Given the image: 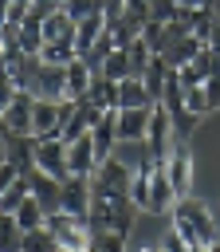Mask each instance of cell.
I'll use <instances>...</instances> for the list:
<instances>
[{
    "instance_id": "9c48e42d",
    "label": "cell",
    "mask_w": 220,
    "mask_h": 252,
    "mask_svg": "<svg viewBox=\"0 0 220 252\" xmlns=\"http://www.w3.org/2000/svg\"><path fill=\"white\" fill-rule=\"evenodd\" d=\"M173 201H177V193H173V181H169V165L153 161V169H149V213L165 217V213L177 209Z\"/></svg>"
},
{
    "instance_id": "277c9868",
    "label": "cell",
    "mask_w": 220,
    "mask_h": 252,
    "mask_svg": "<svg viewBox=\"0 0 220 252\" xmlns=\"http://www.w3.org/2000/svg\"><path fill=\"white\" fill-rule=\"evenodd\" d=\"M173 142H177V134H173V118H169V110H165L161 102H153L149 138H145V146H149V158H153V161H169V154H173Z\"/></svg>"
},
{
    "instance_id": "d6a6232c",
    "label": "cell",
    "mask_w": 220,
    "mask_h": 252,
    "mask_svg": "<svg viewBox=\"0 0 220 252\" xmlns=\"http://www.w3.org/2000/svg\"><path fill=\"white\" fill-rule=\"evenodd\" d=\"M153 252H165V248H153Z\"/></svg>"
},
{
    "instance_id": "8fae6325",
    "label": "cell",
    "mask_w": 220,
    "mask_h": 252,
    "mask_svg": "<svg viewBox=\"0 0 220 252\" xmlns=\"http://www.w3.org/2000/svg\"><path fill=\"white\" fill-rule=\"evenodd\" d=\"M28 181H31V197L43 205V213H47V217L63 213V181H55V177H51V173H43V169H31V173H28Z\"/></svg>"
},
{
    "instance_id": "f546056e",
    "label": "cell",
    "mask_w": 220,
    "mask_h": 252,
    "mask_svg": "<svg viewBox=\"0 0 220 252\" xmlns=\"http://www.w3.org/2000/svg\"><path fill=\"white\" fill-rule=\"evenodd\" d=\"M28 12H31V4H24V0H16V4H8V8H4V24H12V28H24V20H28Z\"/></svg>"
},
{
    "instance_id": "603a6c76",
    "label": "cell",
    "mask_w": 220,
    "mask_h": 252,
    "mask_svg": "<svg viewBox=\"0 0 220 252\" xmlns=\"http://www.w3.org/2000/svg\"><path fill=\"white\" fill-rule=\"evenodd\" d=\"M126 59H130V79H145V71L153 63V51L145 47V39H134L126 47Z\"/></svg>"
},
{
    "instance_id": "ffe728a7",
    "label": "cell",
    "mask_w": 220,
    "mask_h": 252,
    "mask_svg": "<svg viewBox=\"0 0 220 252\" xmlns=\"http://www.w3.org/2000/svg\"><path fill=\"white\" fill-rule=\"evenodd\" d=\"M149 169H153V158L145 154V158H141V169L134 173V185H130V201H134L141 213H149Z\"/></svg>"
},
{
    "instance_id": "9a60e30c",
    "label": "cell",
    "mask_w": 220,
    "mask_h": 252,
    "mask_svg": "<svg viewBox=\"0 0 220 252\" xmlns=\"http://www.w3.org/2000/svg\"><path fill=\"white\" fill-rule=\"evenodd\" d=\"M149 118H153V106L118 110V142H145L149 138Z\"/></svg>"
},
{
    "instance_id": "4316f807",
    "label": "cell",
    "mask_w": 220,
    "mask_h": 252,
    "mask_svg": "<svg viewBox=\"0 0 220 252\" xmlns=\"http://www.w3.org/2000/svg\"><path fill=\"white\" fill-rule=\"evenodd\" d=\"M102 75H106L110 83H126V79H130V59H126V51H114V55L106 59Z\"/></svg>"
},
{
    "instance_id": "2e32d148",
    "label": "cell",
    "mask_w": 220,
    "mask_h": 252,
    "mask_svg": "<svg viewBox=\"0 0 220 252\" xmlns=\"http://www.w3.org/2000/svg\"><path fill=\"white\" fill-rule=\"evenodd\" d=\"M177 79H181V87H204V83L212 79V51L204 47L189 67H181V71H177Z\"/></svg>"
},
{
    "instance_id": "30bf717a",
    "label": "cell",
    "mask_w": 220,
    "mask_h": 252,
    "mask_svg": "<svg viewBox=\"0 0 220 252\" xmlns=\"http://www.w3.org/2000/svg\"><path fill=\"white\" fill-rule=\"evenodd\" d=\"M4 130L12 134H24V138H35V98L31 94H16L12 106H4Z\"/></svg>"
},
{
    "instance_id": "e0dca14e",
    "label": "cell",
    "mask_w": 220,
    "mask_h": 252,
    "mask_svg": "<svg viewBox=\"0 0 220 252\" xmlns=\"http://www.w3.org/2000/svg\"><path fill=\"white\" fill-rule=\"evenodd\" d=\"M141 106H153L145 83H141V79H126V83H118V110H141Z\"/></svg>"
},
{
    "instance_id": "83f0119b",
    "label": "cell",
    "mask_w": 220,
    "mask_h": 252,
    "mask_svg": "<svg viewBox=\"0 0 220 252\" xmlns=\"http://www.w3.org/2000/svg\"><path fill=\"white\" fill-rule=\"evenodd\" d=\"M90 252H126V236L122 232H94Z\"/></svg>"
},
{
    "instance_id": "8992f818",
    "label": "cell",
    "mask_w": 220,
    "mask_h": 252,
    "mask_svg": "<svg viewBox=\"0 0 220 252\" xmlns=\"http://www.w3.org/2000/svg\"><path fill=\"white\" fill-rule=\"evenodd\" d=\"M35 169L51 173L55 181H67V142L63 138H35Z\"/></svg>"
},
{
    "instance_id": "7402d4cb",
    "label": "cell",
    "mask_w": 220,
    "mask_h": 252,
    "mask_svg": "<svg viewBox=\"0 0 220 252\" xmlns=\"http://www.w3.org/2000/svg\"><path fill=\"white\" fill-rule=\"evenodd\" d=\"M31 197V181L28 177H20V181H12L4 193H0V213H8V217H16V209L24 205Z\"/></svg>"
},
{
    "instance_id": "3957f363",
    "label": "cell",
    "mask_w": 220,
    "mask_h": 252,
    "mask_svg": "<svg viewBox=\"0 0 220 252\" xmlns=\"http://www.w3.org/2000/svg\"><path fill=\"white\" fill-rule=\"evenodd\" d=\"M47 228L55 232L59 248L90 252V220H79V217H71V213H55V217H47Z\"/></svg>"
},
{
    "instance_id": "ac0fdd59",
    "label": "cell",
    "mask_w": 220,
    "mask_h": 252,
    "mask_svg": "<svg viewBox=\"0 0 220 252\" xmlns=\"http://www.w3.org/2000/svg\"><path fill=\"white\" fill-rule=\"evenodd\" d=\"M90 83H94L90 67H86L82 59H75V63L67 67V98H71V102H82L86 91H90Z\"/></svg>"
},
{
    "instance_id": "44dd1931",
    "label": "cell",
    "mask_w": 220,
    "mask_h": 252,
    "mask_svg": "<svg viewBox=\"0 0 220 252\" xmlns=\"http://www.w3.org/2000/svg\"><path fill=\"white\" fill-rule=\"evenodd\" d=\"M169 71H173V67H169L161 55H153V63H149V71H145V79H141L153 102H161V91H165V79H169Z\"/></svg>"
},
{
    "instance_id": "d6986e66",
    "label": "cell",
    "mask_w": 220,
    "mask_h": 252,
    "mask_svg": "<svg viewBox=\"0 0 220 252\" xmlns=\"http://www.w3.org/2000/svg\"><path fill=\"white\" fill-rule=\"evenodd\" d=\"M59 102H39L35 98V138H59Z\"/></svg>"
},
{
    "instance_id": "7c38bea8",
    "label": "cell",
    "mask_w": 220,
    "mask_h": 252,
    "mask_svg": "<svg viewBox=\"0 0 220 252\" xmlns=\"http://www.w3.org/2000/svg\"><path fill=\"white\" fill-rule=\"evenodd\" d=\"M4 138V161H16L20 173L28 177L35 169V138H24V134H12V130H0Z\"/></svg>"
},
{
    "instance_id": "6da1fadb",
    "label": "cell",
    "mask_w": 220,
    "mask_h": 252,
    "mask_svg": "<svg viewBox=\"0 0 220 252\" xmlns=\"http://www.w3.org/2000/svg\"><path fill=\"white\" fill-rule=\"evenodd\" d=\"M90 236L94 232H122L130 236L134 228V217H138V205L126 197V193H90Z\"/></svg>"
},
{
    "instance_id": "52a82bcc",
    "label": "cell",
    "mask_w": 220,
    "mask_h": 252,
    "mask_svg": "<svg viewBox=\"0 0 220 252\" xmlns=\"http://www.w3.org/2000/svg\"><path fill=\"white\" fill-rule=\"evenodd\" d=\"M31 98H39V102H67V67L43 63L39 75H35Z\"/></svg>"
},
{
    "instance_id": "4fadbf2b",
    "label": "cell",
    "mask_w": 220,
    "mask_h": 252,
    "mask_svg": "<svg viewBox=\"0 0 220 252\" xmlns=\"http://www.w3.org/2000/svg\"><path fill=\"white\" fill-rule=\"evenodd\" d=\"M90 177H67L63 181V213H71V217H79V220H86L90 217Z\"/></svg>"
},
{
    "instance_id": "d4e9b609",
    "label": "cell",
    "mask_w": 220,
    "mask_h": 252,
    "mask_svg": "<svg viewBox=\"0 0 220 252\" xmlns=\"http://www.w3.org/2000/svg\"><path fill=\"white\" fill-rule=\"evenodd\" d=\"M0 248L4 252H24V228L8 213H0Z\"/></svg>"
},
{
    "instance_id": "5bb4252c",
    "label": "cell",
    "mask_w": 220,
    "mask_h": 252,
    "mask_svg": "<svg viewBox=\"0 0 220 252\" xmlns=\"http://www.w3.org/2000/svg\"><path fill=\"white\" fill-rule=\"evenodd\" d=\"M67 169H71V177H90L98 169V154H94V138L90 134H82L79 142L67 146Z\"/></svg>"
},
{
    "instance_id": "ba28073f",
    "label": "cell",
    "mask_w": 220,
    "mask_h": 252,
    "mask_svg": "<svg viewBox=\"0 0 220 252\" xmlns=\"http://www.w3.org/2000/svg\"><path fill=\"white\" fill-rule=\"evenodd\" d=\"M169 181H173V193H177V201H185L189 197V189H192V154H189V142H173V154H169Z\"/></svg>"
},
{
    "instance_id": "5b68a950",
    "label": "cell",
    "mask_w": 220,
    "mask_h": 252,
    "mask_svg": "<svg viewBox=\"0 0 220 252\" xmlns=\"http://www.w3.org/2000/svg\"><path fill=\"white\" fill-rule=\"evenodd\" d=\"M130 185H134V173L118 158L98 161V169L90 173V193H126L130 197Z\"/></svg>"
},
{
    "instance_id": "1f68e13d",
    "label": "cell",
    "mask_w": 220,
    "mask_h": 252,
    "mask_svg": "<svg viewBox=\"0 0 220 252\" xmlns=\"http://www.w3.org/2000/svg\"><path fill=\"white\" fill-rule=\"evenodd\" d=\"M204 94H208V110H220V79L216 75L204 83Z\"/></svg>"
},
{
    "instance_id": "cb8c5ba5",
    "label": "cell",
    "mask_w": 220,
    "mask_h": 252,
    "mask_svg": "<svg viewBox=\"0 0 220 252\" xmlns=\"http://www.w3.org/2000/svg\"><path fill=\"white\" fill-rule=\"evenodd\" d=\"M16 220H20V228H24V232H35V228H43V224H47V213H43V205H39L35 197H28V201L16 209Z\"/></svg>"
},
{
    "instance_id": "4dcf8cb0",
    "label": "cell",
    "mask_w": 220,
    "mask_h": 252,
    "mask_svg": "<svg viewBox=\"0 0 220 252\" xmlns=\"http://www.w3.org/2000/svg\"><path fill=\"white\" fill-rule=\"evenodd\" d=\"M161 248H165V252H192V248L181 240V232H177V228H169V232L161 236Z\"/></svg>"
},
{
    "instance_id": "f1b7e54d",
    "label": "cell",
    "mask_w": 220,
    "mask_h": 252,
    "mask_svg": "<svg viewBox=\"0 0 220 252\" xmlns=\"http://www.w3.org/2000/svg\"><path fill=\"white\" fill-rule=\"evenodd\" d=\"M185 110L189 114H208V94H204V87H185Z\"/></svg>"
},
{
    "instance_id": "7a4b0ae2",
    "label": "cell",
    "mask_w": 220,
    "mask_h": 252,
    "mask_svg": "<svg viewBox=\"0 0 220 252\" xmlns=\"http://www.w3.org/2000/svg\"><path fill=\"white\" fill-rule=\"evenodd\" d=\"M173 228L181 232V240H185L192 252H196V248H212V244H216V232H212L208 209H204L200 201H192V197L177 201V209H173Z\"/></svg>"
},
{
    "instance_id": "484cf974",
    "label": "cell",
    "mask_w": 220,
    "mask_h": 252,
    "mask_svg": "<svg viewBox=\"0 0 220 252\" xmlns=\"http://www.w3.org/2000/svg\"><path fill=\"white\" fill-rule=\"evenodd\" d=\"M24 252H59V240H55V232L43 224V228H35V232H24Z\"/></svg>"
}]
</instances>
